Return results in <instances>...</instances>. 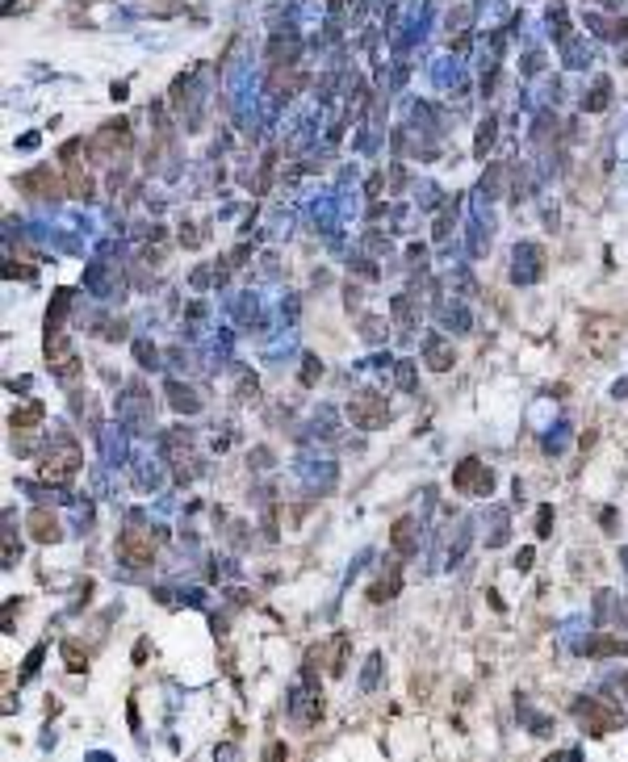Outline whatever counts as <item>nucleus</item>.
I'll return each instance as SVG.
<instances>
[{
    "mask_svg": "<svg viewBox=\"0 0 628 762\" xmlns=\"http://www.w3.org/2000/svg\"><path fill=\"white\" fill-rule=\"evenodd\" d=\"M574 716L591 733H612V729L624 725V716H620L612 703H603V699H578V703H574Z\"/></svg>",
    "mask_w": 628,
    "mask_h": 762,
    "instance_id": "nucleus-3",
    "label": "nucleus"
},
{
    "mask_svg": "<svg viewBox=\"0 0 628 762\" xmlns=\"http://www.w3.org/2000/svg\"><path fill=\"white\" fill-rule=\"evenodd\" d=\"M348 419L356 423V427H365V432H377V427H385V419H390V407H385V398L381 394H356L352 402H348Z\"/></svg>",
    "mask_w": 628,
    "mask_h": 762,
    "instance_id": "nucleus-2",
    "label": "nucleus"
},
{
    "mask_svg": "<svg viewBox=\"0 0 628 762\" xmlns=\"http://www.w3.org/2000/svg\"><path fill=\"white\" fill-rule=\"evenodd\" d=\"M156 549H159V537L147 532V528H126L122 540H118V553H122L126 566H151Z\"/></svg>",
    "mask_w": 628,
    "mask_h": 762,
    "instance_id": "nucleus-1",
    "label": "nucleus"
},
{
    "mask_svg": "<svg viewBox=\"0 0 628 762\" xmlns=\"http://www.w3.org/2000/svg\"><path fill=\"white\" fill-rule=\"evenodd\" d=\"M553 532V507H540L536 511V537H549Z\"/></svg>",
    "mask_w": 628,
    "mask_h": 762,
    "instance_id": "nucleus-16",
    "label": "nucleus"
},
{
    "mask_svg": "<svg viewBox=\"0 0 628 762\" xmlns=\"http://www.w3.org/2000/svg\"><path fill=\"white\" fill-rule=\"evenodd\" d=\"M126 143H130L126 122H109V126L96 134V151H113V147H126Z\"/></svg>",
    "mask_w": 628,
    "mask_h": 762,
    "instance_id": "nucleus-10",
    "label": "nucleus"
},
{
    "mask_svg": "<svg viewBox=\"0 0 628 762\" xmlns=\"http://www.w3.org/2000/svg\"><path fill=\"white\" fill-rule=\"evenodd\" d=\"M582 654H628V641H620V636H599V641H587L582 645Z\"/></svg>",
    "mask_w": 628,
    "mask_h": 762,
    "instance_id": "nucleus-11",
    "label": "nucleus"
},
{
    "mask_svg": "<svg viewBox=\"0 0 628 762\" xmlns=\"http://www.w3.org/2000/svg\"><path fill=\"white\" fill-rule=\"evenodd\" d=\"M427 365H432L436 373H444V369L452 365V348H448L444 340H427Z\"/></svg>",
    "mask_w": 628,
    "mask_h": 762,
    "instance_id": "nucleus-12",
    "label": "nucleus"
},
{
    "mask_svg": "<svg viewBox=\"0 0 628 762\" xmlns=\"http://www.w3.org/2000/svg\"><path fill=\"white\" fill-rule=\"evenodd\" d=\"M344 649H348V636L340 633L335 641H331V666H327L331 674H344Z\"/></svg>",
    "mask_w": 628,
    "mask_h": 762,
    "instance_id": "nucleus-14",
    "label": "nucleus"
},
{
    "mask_svg": "<svg viewBox=\"0 0 628 762\" xmlns=\"http://www.w3.org/2000/svg\"><path fill=\"white\" fill-rule=\"evenodd\" d=\"M452 486H457L461 494H490L495 477H490V469H486L477 457H470V461H461V465L452 469Z\"/></svg>",
    "mask_w": 628,
    "mask_h": 762,
    "instance_id": "nucleus-5",
    "label": "nucleus"
},
{
    "mask_svg": "<svg viewBox=\"0 0 628 762\" xmlns=\"http://www.w3.org/2000/svg\"><path fill=\"white\" fill-rule=\"evenodd\" d=\"M63 662H67V670H76V674H80V670H88V654H84L80 645H71V641H67V645H63Z\"/></svg>",
    "mask_w": 628,
    "mask_h": 762,
    "instance_id": "nucleus-13",
    "label": "nucleus"
},
{
    "mask_svg": "<svg viewBox=\"0 0 628 762\" xmlns=\"http://www.w3.org/2000/svg\"><path fill=\"white\" fill-rule=\"evenodd\" d=\"M76 469H80V448L71 444V440H63L55 452H46V457H42V465H38L42 482H67Z\"/></svg>",
    "mask_w": 628,
    "mask_h": 762,
    "instance_id": "nucleus-4",
    "label": "nucleus"
},
{
    "mask_svg": "<svg viewBox=\"0 0 628 762\" xmlns=\"http://www.w3.org/2000/svg\"><path fill=\"white\" fill-rule=\"evenodd\" d=\"M9 423H13L17 444L30 448V440H26V436H34V432H38V423H42V402H30L26 411H13V419H9Z\"/></svg>",
    "mask_w": 628,
    "mask_h": 762,
    "instance_id": "nucleus-8",
    "label": "nucleus"
},
{
    "mask_svg": "<svg viewBox=\"0 0 628 762\" xmlns=\"http://www.w3.org/2000/svg\"><path fill=\"white\" fill-rule=\"evenodd\" d=\"M26 524H30V537L38 540V544H55V540L63 537V532H59V519H55L46 507H34L30 515H26Z\"/></svg>",
    "mask_w": 628,
    "mask_h": 762,
    "instance_id": "nucleus-6",
    "label": "nucleus"
},
{
    "mask_svg": "<svg viewBox=\"0 0 628 762\" xmlns=\"http://www.w3.org/2000/svg\"><path fill=\"white\" fill-rule=\"evenodd\" d=\"M624 687H628V679H624Z\"/></svg>",
    "mask_w": 628,
    "mask_h": 762,
    "instance_id": "nucleus-19",
    "label": "nucleus"
},
{
    "mask_svg": "<svg viewBox=\"0 0 628 762\" xmlns=\"http://www.w3.org/2000/svg\"><path fill=\"white\" fill-rule=\"evenodd\" d=\"M390 544H394V553L410 557V553L419 549V528H415V519H398V524L390 528Z\"/></svg>",
    "mask_w": 628,
    "mask_h": 762,
    "instance_id": "nucleus-9",
    "label": "nucleus"
},
{
    "mask_svg": "<svg viewBox=\"0 0 628 762\" xmlns=\"http://www.w3.org/2000/svg\"><path fill=\"white\" fill-rule=\"evenodd\" d=\"M394 591H398V574H394L390 582H373V586H369V599H373V604H381V599H390Z\"/></svg>",
    "mask_w": 628,
    "mask_h": 762,
    "instance_id": "nucleus-15",
    "label": "nucleus"
},
{
    "mask_svg": "<svg viewBox=\"0 0 628 762\" xmlns=\"http://www.w3.org/2000/svg\"><path fill=\"white\" fill-rule=\"evenodd\" d=\"M394 315H398V322H402V327H410V322H415V310H410L407 298H394Z\"/></svg>",
    "mask_w": 628,
    "mask_h": 762,
    "instance_id": "nucleus-17",
    "label": "nucleus"
},
{
    "mask_svg": "<svg viewBox=\"0 0 628 762\" xmlns=\"http://www.w3.org/2000/svg\"><path fill=\"white\" fill-rule=\"evenodd\" d=\"M582 340H587V348L595 352V356H607L612 340H616V327H612V318H591V322H587V331H582Z\"/></svg>",
    "mask_w": 628,
    "mask_h": 762,
    "instance_id": "nucleus-7",
    "label": "nucleus"
},
{
    "mask_svg": "<svg viewBox=\"0 0 628 762\" xmlns=\"http://www.w3.org/2000/svg\"><path fill=\"white\" fill-rule=\"evenodd\" d=\"M314 377H318V365H314V356H306V369H302V381L310 385Z\"/></svg>",
    "mask_w": 628,
    "mask_h": 762,
    "instance_id": "nucleus-18",
    "label": "nucleus"
}]
</instances>
